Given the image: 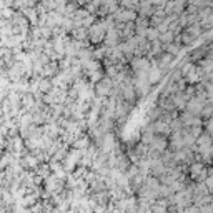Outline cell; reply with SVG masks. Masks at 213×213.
<instances>
[{"instance_id": "1", "label": "cell", "mask_w": 213, "mask_h": 213, "mask_svg": "<svg viewBox=\"0 0 213 213\" xmlns=\"http://www.w3.org/2000/svg\"><path fill=\"white\" fill-rule=\"evenodd\" d=\"M153 148L162 152L163 148H165V141H163V140H155V141H153Z\"/></svg>"}, {"instance_id": "2", "label": "cell", "mask_w": 213, "mask_h": 213, "mask_svg": "<svg viewBox=\"0 0 213 213\" xmlns=\"http://www.w3.org/2000/svg\"><path fill=\"white\" fill-rule=\"evenodd\" d=\"M85 145H87V140H85V138H82V140L75 141V147H77V148H85Z\"/></svg>"}, {"instance_id": "3", "label": "cell", "mask_w": 213, "mask_h": 213, "mask_svg": "<svg viewBox=\"0 0 213 213\" xmlns=\"http://www.w3.org/2000/svg\"><path fill=\"white\" fill-rule=\"evenodd\" d=\"M208 132H213V118H210V122H208Z\"/></svg>"}]
</instances>
